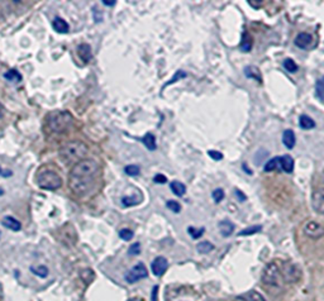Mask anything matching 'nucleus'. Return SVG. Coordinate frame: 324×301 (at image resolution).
Masks as SVG:
<instances>
[{"mask_svg":"<svg viewBox=\"0 0 324 301\" xmlns=\"http://www.w3.org/2000/svg\"><path fill=\"white\" fill-rule=\"evenodd\" d=\"M99 165L91 158H85L75 163L69 175V186L76 196H85L94 186Z\"/></svg>","mask_w":324,"mask_h":301,"instance_id":"obj_1","label":"nucleus"},{"mask_svg":"<svg viewBox=\"0 0 324 301\" xmlns=\"http://www.w3.org/2000/svg\"><path fill=\"white\" fill-rule=\"evenodd\" d=\"M88 146L84 142L72 141L67 142L66 144L60 148V157L65 163H73L80 162L85 160V156L88 155Z\"/></svg>","mask_w":324,"mask_h":301,"instance_id":"obj_2","label":"nucleus"},{"mask_svg":"<svg viewBox=\"0 0 324 301\" xmlns=\"http://www.w3.org/2000/svg\"><path fill=\"white\" fill-rule=\"evenodd\" d=\"M73 118L71 113L65 110H56L52 111L51 114H48L47 117V124L50 127V129L54 133H64L66 130H69V128L71 127Z\"/></svg>","mask_w":324,"mask_h":301,"instance_id":"obj_3","label":"nucleus"},{"mask_svg":"<svg viewBox=\"0 0 324 301\" xmlns=\"http://www.w3.org/2000/svg\"><path fill=\"white\" fill-rule=\"evenodd\" d=\"M37 185L43 190H57L62 186V179L57 172L45 170L37 175Z\"/></svg>","mask_w":324,"mask_h":301,"instance_id":"obj_4","label":"nucleus"},{"mask_svg":"<svg viewBox=\"0 0 324 301\" xmlns=\"http://www.w3.org/2000/svg\"><path fill=\"white\" fill-rule=\"evenodd\" d=\"M262 283L266 286L270 287H280L282 284V276L280 266L276 262H271L265 267L262 272Z\"/></svg>","mask_w":324,"mask_h":301,"instance_id":"obj_5","label":"nucleus"},{"mask_svg":"<svg viewBox=\"0 0 324 301\" xmlns=\"http://www.w3.org/2000/svg\"><path fill=\"white\" fill-rule=\"evenodd\" d=\"M280 271H281L282 281H285V283L294 284L300 280V268L296 266L295 264H293V262H282Z\"/></svg>","mask_w":324,"mask_h":301,"instance_id":"obj_6","label":"nucleus"},{"mask_svg":"<svg viewBox=\"0 0 324 301\" xmlns=\"http://www.w3.org/2000/svg\"><path fill=\"white\" fill-rule=\"evenodd\" d=\"M147 276H148V272H147L146 266H144L142 262H140V264L133 266L126 273V281L128 284H136L137 281L146 278Z\"/></svg>","mask_w":324,"mask_h":301,"instance_id":"obj_7","label":"nucleus"},{"mask_svg":"<svg viewBox=\"0 0 324 301\" xmlns=\"http://www.w3.org/2000/svg\"><path fill=\"white\" fill-rule=\"evenodd\" d=\"M304 234L310 239H320L324 237V227L320 223L314 220L307 221L303 228Z\"/></svg>","mask_w":324,"mask_h":301,"instance_id":"obj_8","label":"nucleus"},{"mask_svg":"<svg viewBox=\"0 0 324 301\" xmlns=\"http://www.w3.org/2000/svg\"><path fill=\"white\" fill-rule=\"evenodd\" d=\"M312 208L318 214H324V189H314L312 194Z\"/></svg>","mask_w":324,"mask_h":301,"instance_id":"obj_9","label":"nucleus"},{"mask_svg":"<svg viewBox=\"0 0 324 301\" xmlns=\"http://www.w3.org/2000/svg\"><path fill=\"white\" fill-rule=\"evenodd\" d=\"M167 267L168 262L165 257H157V258H155V261L152 262L151 265L152 273H154L155 276H157V277H161L162 275H165V272L167 271Z\"/></svg>","mask_w":324,"mask_h":301,"instance_id":"obj_10","label":"nucleus"},{"mask_svg":"<svg viewBox=\"0 0 324 301\" xmlns=\"http://www.w3.org/2000/svg\"><path fill=\"white\" fill-rule=\"evenodd\" d=\"M294 43H295L296 47L301 48V50H307L310 43H312V34L307 33V32H301V33L296 35Z\"/></svg>","mask_w":324,"mask_h":301,"instance_id":"obj_11","label":"nucleus"},{"mask_svg":"<svg viewBox=\"0 0 324 301\" xmlns=\"http://www.w3.org/2000/svg\"><path fill=\"white\" fill-rule=\"evenodd\" d=\"M218 228H219V233L222 234V237L227 238V237H230V235L233 234L234 224L231 220H228V219H224V220L219 221V224H218Z\"/></svg>","mask_w":324,"mask_h":301,"instance_id":"obj_12","label":"nucleus"},{"mask_svg":"<svg viewBox=\"0 0 324 301\" xmlns=\"http://www.w3.org/2000/svg\"><path fill=\"white\" fill-rule=\"evenodd\" d=\"M78 53H79V56H80V59L83 60L85 64H88V62L92 59L91 47H90V45H88V43H83V45L79 46Z\"/></svg>","mask_w":324,"mask_h":301,"instance_id":"obj_13","label":"nucleus"},{"mask_svg":"<svg viewBox=\"0 0 324 301\" xmlns=\"http://www.w3.org/2000/svg\"><path fill=\"white\" fill-rule=\"evenodd\" d=\"M52 27L57 33H61V34L69 33V29H70L69 24H67V22L65 21V19L56 17L52 22Z\"/></svg>","mask_w":324,"mask_h":301,"instance_id":"obj_14","label":"nucleus"},{"mask_svg":"<svg viewBox=\"0 0 324 301\" xmlns=\"http://www.w3.org/2000/svg\"><path fill=\"white\" fill-rule=\"evenodd\" d=\"M280 168L287 174H291L294 171V158L289 155H284L280 157Z\"/></svg>","mask_w":324,"mask_h":301,"instance_id":"obj_15","label":"nucleus"},{"mask_svg":"<svg viewBox=\"0 0 324 301\" xmlns=\"http://www.w3.org/2000/svg\"><path fill=\"white\" fill-rule=\"evenodd\" d=\"M282 143L284 146L289 149H293L295 147L296 143V138H295V133L291 129H287L284 133H282Z\"/></svg>","mask_w":324,"mask_h":301,"instance_id":"obj_16","label":"nucleus"},{"mask_svg":"<svg viewBox=\"0 0 324 301\" xmlns=\"http://www.w3.org/2000/svg\"><path fill=\"white\" fill-rule=\"evenodd\" d=\"M237 299L242 301H266L265 297L260 294V292L255 291V290H250L249 292H244V294L239 295Z\"/></svg>","mask_w":324,"mask_h":301,"instance_id":"obj_17","label":"nucleus"},{"mask_svg":"<svg viewBox=\"0 0 324 301\" xmlns=\"http://www.w3.org/2000/svg\"><path fill=\"white\" fill-rule=\"evenodd\" d=\"M2 224L5 227V228L10 229V231L18 232V231H21V229H22L21 221H18L17 219L13 218V217H5L2 220Z\"/></svg>","mask_w":324,"mask_h":301,"instance_id":"obj_18","label":"nucleus"},{"mask_svg":"<svg viewBox=\"0 0 324 301\" xmlns=\"http://www.w3.org/2000/svg\"><path fill=\"white\" fill-rule=\"evenodd\" d=\"M299 125H300L301 129H304V130L313 129V128H315V122L313 118L303 114V116H300V118H299Z\"/></svg>","mask_w":324,"mask_h":301,"instance_id":"obj_19","label":"nucleus"},{"mask_svg":"<svg viewBox=\"0 0 324 301\" xmlns=\"http://www.w3.org/2000/svg\"><path fill=\"white\" fill-rule=\"evenodd\" d=\"M170 189H171V191H173L174 195H176L178 198H181V196H184L185 193H186V186H185L180 181L171 182Z\"/></svg>","mask_w":324,"mask_h":301,"instance_id":"obj_20","label":"nucleus"},{"mask_svg":"<svg viewBox=\"0 0 324 301\" xmlns=\"http://www.w3.org/2000/svg\"><path fill=\"white\" fill-rule=\"evenodd\" d=\"M142 201V195H138L137 194L136 195H132V196H123L122 198V204H123V206L126 208H129V206H135V205H138L140 202Z\"/></svg>","mask_w":324,"mask_h":301,"instance_id":"obj_21","label":"nucleus"},{"mask_svg":"<svg viewBox=\"0 0 324 301\" xmlns=\"http://www.w3.org/2000/svg\"><path fill=\"white\" fill-rule=\"evenodd\" d=\"M4 78L7 81H10V83H14V84H18L22 81V75L18 72L15 68H10V70H8L7 72L4 73Z\"/></svg>","mask_w":324,"mask_h":301,"instance_id":"obj_22","label":"nucleus"},{"mask_svg":"<svg viewBox=\"0 0 324 301\" xmlns=\"http://www.w3.org/2000/svg\"><path fill=\"white\" fill-rule=\"evenodd\" d=\"M141 141H142V143L147 147V149L155 150L157 148L156 138H155V136L152 133H147L143 138H141Z\"/></svg>","mask_w":324,"mask_h":301,"instance_id":"obj_23","label":"nucleus"},{"mask_svg":"<svg viewBox=\"0 0 324 301\" xmlns=\"http://www.w3.org/2000/svg\"><path fill=\"white\" fill-rule=\"evenodd\" d=\"M244 75H246L247 78H250V79H255V80L258 81V83H261V81H262V79H261L260 70H258V68L255 67V66H247L246 68H244Z\"/></svg>","mask_w":324,"mask_h":301,"instance_id":"obj_24","label":"nucleus"},{"mask_svg":"<svg viewBox=\"0 0 324 301\" xmlns=\"http://www.w3.org/2000/svg\"><path fill=\"white\" fill-rule=\"evenodd\" d=\"M252 48V38L251 35L249 33L244 32L243 35H242V41H241V45H239V50L242 52H250Z\"/></svg>","mask_w":324,"mask_h":301,"instance_id":"obj_25","label":"nucleus"},{"mask_svg":"<svg viewBox=\"0 0 324 301\" xmlns=\"http://www.w3.org/2000/svg\"><path fill=\"white\" fill-rule=\"evenodd\" d=\"M197 250H198L199 253L208 254V253H211V252L214 250V246L212 244L211 242H206V240H204V242H200L197 246Z\"/></svg>","mask_w":324,"mask_h":301,"instance_id":"obj_26","label":"nucleus"},{"mask_svg":"<svg viewBox=\"0 0 324 301\" xmlns=\"http://www.w3.org/2000/svg\"><path fill=\"white\" fill-rule=\"evenodd\" d=\"M279 167H280V157H274L265 163V167H263V170H265V172H271Z\"/></svg>","mask_w":324,"mask_h":301,"instance_id":"obj_27","label":"nucleus"},{"mask_svg":"<svg viewBox=\"0 0 324 301\" xmlns=\"http://www.w3.org/2000/svg\"><path fill=\"white\" fill-rule=\"evenodd\" d=\"M282 66H284L285 70H287L288 72H290V73H295L299 68L298 65H296V62L294 61L293 59L284 60V62H282Z\"/></svg>","mask_w":324,"mask_h":301,"instance_id":"obj_28","label":"nucleus"},{"mask_svg":"<svg viewBox=\"0 0 324 301\" xmlns=\"http://www.w3.org/2000/svg\"><path fill=\"white\" fill-rule=\"evenodd\" d=\"M315 94L320 100H324V76L320 78L315 84Z\"/></svg>","mask_w":324,"mask_h":301,"instance_id":"obj_29","label":"nucleus"},{"mask_svg":"<svg viewBox=\"0 0 324 301\" xmlns=\"http://www.w3.org/2000/svg\"><path fill=\"white\" fill-rule=\"evenodd\" d=\"M261 229H262V225H252V227H249V228H246V229H243V231L239 232L238 235H241V237H243V235H252V234L258 233Z\"/></svg>","mask_w":324,"mask_h":301,"instance_id":"obj_30","label":"nucleus"},{"mask_svg":"<svg viewBox=\"0 0 324 301\" xmlns=\"http://www.w3.org/2000/svg\"><path fill=\"white\" fill-rule=\"evenodd\" d=\"M31 271L34 273V275H37L38 277H47L48 276V268L46 266H38V267H31Z\"/></svg>","mask_w":324,"mask_h":301,"instance_id":"obj_31","label":"nucleus"},{"mask_svg":"<svg viewBox=\"0 0 324 301\" xmlns=\"http://www.w3.org/2000/svg\"><path fill=\"white\" fill-rule=\"evenodd\" d=\"M187 76V73L185 72V71H182V70H179L178 72L175 73V75H174V78L171 79L170 81H168V83H166L165 85H163V89H165V87H167L168 85H171V84H174V83H176V81H179V80H181V79H185Z\"/></svg>","mask_w":324,"mask_h":301,"instance_id":"obj_32","label":"nucleus"},{"mask_svg":"<svg viewBox=\"0 0 324 301\" xmlns=\"http://www.w3.org/2000/svg\"><path fill=\"white\" fill-rule=\"evenodd\" d=\"M187 232H189L190 237L193 238V239H199V238H201V235L204 234V228H194V227H189L187 228Z\"/></svg>","mask_w":324,"mask_h":301,"instance_id":"obj_33","label":"nucleus"},{"mask_svg":"<svg viewBox=\"0 0 324 301\" xmlns=\"http://www.w3.org/2000/svg\"><path fill=\"white\" fill-rule=\"evenodd\" d=\"M124 172L128 175V176H138L141 172L140 167L137 165H129L124 168Z\"/></svg>","mask_w":324,"mask_h":301,"instance_id":"obj_34","label":"nucleus"},{"mask_svg":"<svg viewBox=\"0 0 324 301\" xmlns=\"http://www.w3.org/2000/svg\"><path fill=\"white\" fill-rule=\"evenodd\" d=\"M166 206H167V209H170L173 213L181 212V205L175 200H168L167 202H166Z\"/></svg>","mask_w":324,"mask_h":301,"instance_id":"obj_35","label":"nucleus"},{"mask_svg":"<svg viewBox=\"0 0 324 301\" xmlns=\"http://www.w3.org/2000/svg\"><path fill=\"white\" fill-rule=\"evenodd\" d=\"M212 198L214 199L216 202H220L224 199V190H223V189H216V190L212 193Z\"/></svg>","mask_w":324,"mask_h":301,"instance_id":"obj_36","label":"nucleus"},{"mask_svg":"<svg viewBox=\"0 0 324 301\" xmlns=\"http://www.w3.org/2000/svg\"><path fill=\"white\" fill-rule=\"evenodd\" d=\"M133 235H135L133 231H130V229H128V228L122 229V231L119 232V237H121L123 240H130L133 238Z\"/></svg>","mask_w":324,"mask_h":301,"instance_id":"obj_37","label":"nucleus"},{"mask_svg":"<svg viewBox=\"0 0 324 301\" xmlns=\"http://www.w3.org/2000/svg\"><path fill=\"white\" fill-rule=\"evenodd\" d=\"M141 253V244L140 243H135V244H132L129 247V250H128V254L129 256H137V254Z\"/></svg>","mask_w":324,"mask_h":301,"instance_id":"obj_38","label":"nucleus"},{"mask_svg":"<svg viewBox=\"0 0 324 301\" xmlns=\"http://www.w3.org/2000/svg\"><path fill=\"white\" fill-rule=\"evenodd\" d=\"M208 156L211 158H213L214 161H222L223 160V153L218 152V150H214V149L208 150Z\"/></svg>","mask_w":324,"mask_h":301,"instance_id":"obj_39","label":"nucleus"},{"mask_svg":"<svg viewBox=\"0 0 324 301\" xmlns=\"http://www.w3.org/2000/svg\"><path fill=\"white\" fill-rule=\"evenodd\" d=\"M154 181L156 182V184H166V182H167V177H166L165 175L159 174L154 177Z\"/></svg>","mask_w":324,"mask_h":301,"instance_id":"obj_40","label":"nucleus"},{"mask_svg":"<svg viewBox=\"0 0 324 301\" xmlns=\"http://www.w3.org/2000/svg\"><path fill=\"white\" fill-rule=\"evenodd\" d=\"M152 301H159V286H155L152 290Z\"/></svg>","mask_w":324,"mask_h":301,"instance_id":"obj_41","label":"nucleus"},{"mask_svg":"<svg viewBox=\"0 0 324 301\" xmlns=\"http://www.w3.org/2000/svg\"><path fill=\"white\" fill-rule=\"evenodd\" d=\"M234 193H236V195H237V196H238V198H239V200H241V201H246L247 196H246V195H244V194H243V193H242V191H241V190H238V189H236V191H234Z\"/></svg>","mask_w":324,"mask_h":301,"instance_id":"obj_42","label":"nucleus"},{"mask_svg":"<svg viewBox=\"0 0 324 301\" xmlns=\"http://www.w3.org/2000/svg\"><path fill=\"white\" fill-rule=\"evenodd\" d=\"M103 5H107V7H114L117 4L116 0H111V2H108V0H103Z\"/></svg>","mask_w":324,"mask_h":301,"instance_id":"obj_43","label":"nucleus"},{"mask_svg":"<svg viewBox=\"0 0 324 301\" xmlns=\"http://www.w3.org/2000/svg\"><path fill=\"white\" fill-rule=\"evenodd\" d=\"M249 4L250 5H255V7H253V8H260V5L262 4V3H261V2L257 3V2H253V0H249Z\"/></svg>","mask_w":324,"mask_h":301,"instance_id":"obj_44","label":"nucleus"},{"mask_svg":"<svg viewBox=\"0 0 324 301\" xmlns=\"http://www.w3.org/2000/svg\"><path fill=\"white\" fill-rule=\"evenodd\" d=\"M243 168H244V172H247V174L252 175V171H251V170H249V168H247V166H246V165H244V163H243Z\"/></svg>","mask_w":324,"mask_h":301,"instance_id":"obj_45","label":"nucleus"},{"mask_svg":"<svg viewBox=\"0 0 324 301\" xmlns=\"http://www.w3.org/2000/svg\"><path fill=\"white\" fill-rule=\"evenodd\" d=\"M128 301H143V299H141V297H132V299H129Z\"/></svg>","mask_w":324,"mask_h":301,"instance_id":"obj_46","label":"nucleus"},{"mask_svg":"<svg viewBox=\"0 0 324 301\" xmlns=\"http://www.w3.org/2000/svg\"><path fill=\"white\" fill-rule=\"evenodd\" d=\"M3 194H4V191H3L2 189H0V195H3Z\"/></svg>","mask_w":324,"mask_h":301,"instance_id":"obj_47","label":"nucleus"},{"mask_svg":"<svg viewBox=\"0 0 324 301\" xmlns=\"http://www.w3.org/2000/svg\"><path fill=\"white\" fill-rule=\"evenodd\" d=\"M322 180H323V182H324V171H323V174H322Z\"/></svg>","mask_w":324,"mask_h":301,"instance_id":"obj_48","label":"nucleus"},{"mask_svg":"<svg viewBox=\"0 0 324 301\" xmlns=\"http://www.w3.org/2000/svg\"><path fill=\"white\" fill-rule=\"evenodd\" d=\"M0 174H2V167H0Z\"/></svg>","mask_w":324,"mask_h":301,"instance_id":"obj_49","label":"nucleus"}]
</instances>
